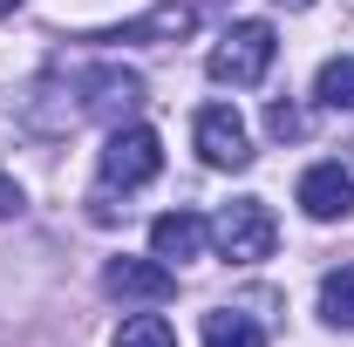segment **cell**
<instances>
[{"instance_id":"cell-12","label":"cell","mask_w":354,"mask_h":347,"mask_svg":"<svg viewBox=\"0 0 354 347\" xmlns=\"http://www.w3.org/2000/svg\"><path fill=\"white\" fill-rule=\"evenodd\" d=\"M116 347H177V334H171L164 313H136V320L116 327Z\"/></svg>"},{"instance_id":"cell-5","label":"cell","mask_w":354,"mask_h":347,"mask_svg":"<svg viewBox=\"0 0 354 347\" xmlns=\"http://www.w3.org/2000/svg\"><path fill=\"white\" fill-rule=\"evenodd\" d=\"M191 136H198V157H205L212 171H245V164H252V143H245V123H239V109H232V102L198 109Z\"/></svg>"},{"instance_id":"cell-3","label":"cell","mask_w":354,"mask_h":347,"mask_svg":"<svg viewBox=\"0 0 354 347\" xmlns=\"http://www.w3.org/2000/svg\"><path fill=\"white\" fill-rule=\"evenodd\" d=\"M157 171H164V143H157V130L116 123L109 143H102V191H136V184H150Z\"/></svg>"},{"instance_id":"cell-14","label":"cell","mask_w":354,"mask_h":347,"mask_svg":"<svg viewBox=\"0 0 354 347\" xmlns=\"http://www.w3.org/2000/svg\"><path fill=\"white\" fill-rule=\"evenodd\" d=\"M266 130H272V136H300V109L272 102V109H266Z\"/></svg>"},{"instance_id":"cell-2","label":"cell","mask_w":354,"mask_h":347,"mask_svg":"<svg viewBox=\"0 0 354 347\" xmlns=\"http://www.w3.org/2000/svg\"><path fill=\"white\" fill-rule=\"evenodd\" d=\"M272 55H279V35L266 28V21H232L212 48V82H232V88H252L272 68Z\"/></svg>"},{"instance_id":"cell-1","label":"cell","mask_w":354,"mask_h":347,"mask_svg":"<svg viewBox=\"0 0 354 347\" xmlns=\"http://www.w3.org/2000/svg\"><path fill=\"white\" fill-rule=\"evenodd\" d=\"M212 245H218V259H232V265L272 259L279 225H272V212H266V198H232V205L212 218Z\"/></svg>"},{"instance_id":"cell-11","label":"cell","mask_w":354,"mask_h":347,"mask_svg":"<svg viewBox=\"0 0 354 347\" xmlns=\"http://www.w3.org/2000/svg\"><path fill=\"white\" fill-rule=\"evenodd\" d=\"M320 320L327 327H354V265H334L320 279Z\"/></svg>"},{"instance_id":"cell-10","label":"cell","mask_w":354,"mask_h":347,"mask_svg":"<svg viewBox=\"0 0 354 347\" xmlns=\"http://www.w3.org/2000/svg\"><path fill=\"white\" fill-rule=\"evenodd\" d=\"M205 347H266V327L252 320V313L218 306V313H205Z\"/></svg>"},{"instance_id":"cell-7","label":"cell","mask_w":354,"mask_h":347,"mask_svg":"<svg viewBox=\"0 0 354 347\" xmlns=\"http://www.w3.org/2000/svg\"><path fill=\"white\" fill-rule=\"evenodd\" d=\"M300 212L320 218V225L348 218L354 212V171H341V164H313V171L300 177Z\"/></svg>"},{"instance_id":"cell-15","label":"cell","mask_w":354,"mask_h":347,"mask_svg":"<svg viewBox=\"0 0 354 347\" xmlns=\"http://www.w3.org/2000/svg\"><path fill=\"white\" fill-rule=\"evenodd\" d=\"M14 212H21V184L0 171V218H14Z\"/></svg>"},{"instance_id":"cell-13","label":"cell","mask_w":354,"mask_h":347,"mask_svg":"<svg viewBox=\"0 0 354 347\" xmlns=\"http://www.w3.org/2000/svg\"><path fill=\"white\" fill-rule=\"evenodd\" d=\"M320 102L327 109H354V55H341V62L320 68Z\"/></svg>"},{"instance_id":"cell-8","label":"cell","mask_w":354,"mask_h":347,"mask_svg":"<svg viewBox=\"0 0 354 347\" xmlns=\"http://www.w3.org/2000/svg\"><path fill=\"white\" fill-rule=\"evenodd\" d=\"M191 28H198V0H164V7H150L143 21L116 28V35H102V41H136V48H150V41H184Z\"/></svg>"},{"instance_id":"cell-16","label":"cell","mask_w":354,"mask_h":347,"mask_svg":"<svg viewBox=\"0 0 354 347\" xmlns=\"http://www.w3.org/2000/svg\"><path fill=\"white\" fill-rule=\"evenodd\" d=\"M14 7H21V0H0V14H14Z\"/></svg>"},{"instance_id":"cell-9","label":"cell","mask_w":354,"mask_h":347,"mask_svg":"<svg viewBox=\"0 0 354 347\" xmlns=\"http://www.w3.org/2000/svg\"><path fill=\"white\" fill-rule=\"evenodd\" d=\"M205 238H212V225H205L198 212H164L157 225H150V252H157V259H177V265L198 259Z\"/></svg>"},{"instance_id":"cell-4","label":"cell","mask_w":354,"mask_h":347,"mask_svg":"<svg viewBox=\"0 0 354 347\" xmlns=\"http://www.w3.org/2000/svg\"><path fill=\"white\" fill-rule=\"evenodd\" d=\"M68 88L82 95L68 123H82V116H130L136 102H143V75H136V68H123V62H95V68H75V75H68Z\"/></svg>"},{"instance_id":"cell-6","label":"cell","mask_w":354,"mask_h":347,"mask_svg":"<svg viewBox=\"0 0 354 347\" xmlns=\"http://www.w3.org/2000/svg\"><path fill=\"white\" fill-rule=\"evenodd\" d=\"M102 293L136 300V306H164L177 293V272L157 265V259H109V265H102Z\"/></svg>"},{"instance_id":"cell-17","label":"cell","mask_w":354,"mask_h":347,"mask_svg":"<svg viewBox=\"0 0 354 347\" xmlns=\"http://www.w3.org/2000/svg\"><path fill=\"white\" fill-rule=\"evenodd\" d=\"M279 7H313V0H279Z\"/></svg>"}]
</instances>
